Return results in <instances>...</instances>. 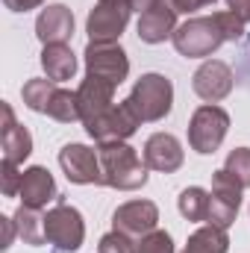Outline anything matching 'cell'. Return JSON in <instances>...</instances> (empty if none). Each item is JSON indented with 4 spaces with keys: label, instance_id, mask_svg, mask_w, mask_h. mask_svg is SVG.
Returning a JSON list of instances; mask_svg holds the SVG:
<instances>
[{
    "label": "cell",
    "instance_id": "836d02e7",
    "mask_svg": "<svg viewBox=\"0 0 250 253\" xmlns=\"http://www.w3.org/2000/svg\"><path fill=\"white\" fill-rule=\"evenodd\" d=\"M97 3H109V6H129V0H97Z\"/></svg>",
    "mask_w": 250,
    "mask_h": 253
},
{
    "label": "cell",
    "instance_id": "e0dca14e",
    "mask_svg": "<svg viewBox=\"0 0 250 253\" xmlns=\"http://www.w3.org/2000/svg\"><path fill=\"white\" fill-rule=\"evenodd\" d=\"M177 27H180L177 24V12L162 0L153 9H147L144 15H138V27L135 30H138V39L144 44H162V42H168L174 36Z\"/></svg>",
    "mask_w": 250,
    "mask_h": 253
},
{
    "label": "cell",
    "instance_id": "30bf717a",
    "mask_svg": "<svg viewBox=\"0 0 250 253\" xmlns=\"http://www.w3.org/2000/svg\"><path fill=\"white\" fill-rule=\"evenodd\" d=\"M233 85H236L233 68L227 62H221V59H206L191 77L194 94L200 100H206V103H221L224 97H230Z\"/></svg>",
    "mask_w": 250,
    "mask_h": 253
},
{
    "label": "cell",
    "instance_id": "ffe728a7",
    "mask_svg": "<svg viewBox=\"0 0 250 253\" xmlns=\"http://www.w3.org/2000/svg\"><path fill=\"white\" fill-rule=\"evenodd\" d=\"M12 218H15V227H18V236H21L24 245H30V248H42V245H47V239H44V215H42V209L18 206V212H15Z\"/></svg>",
    "mask_w": 250,
    "mask_h": 253
},
{
    "label": "cell",
    "instance_id": "9a60e30c",
    "mask_svg": "<svg viewBox=\"0 0 250 253\" xmlns=\"http://www.w3.org/2000/svg\"><path fill=\"white\" fill-rule=\"evenodd\" d=\"M115 88H118V85H112V83H106V80H100V77H88V74H85V80H83L80 88H77L83 124L94 121L97 115H103L106 109L115 106Z\"/></svg>",
    "mask_w": 250,
    "mask_h": 253
},
{
    "label": "cell",
    "instance_id": "3957f363",
    "mask_svg": "<svg viewBox=\"0 0 250 253\" xmlns=\"http://www.w3.org/2000/svg\"><path fill=\"white\" fill-rule=\"evenodd\" d=\"M171 42H174V47H177L180 56H186V59H206V56H212L227 39H224V33H221L215 15H194V18L183 21V24L174 30Z\"/></svg>",
    "mask_w": 250,
    "mask_h": 253
},
{
    "label": "cell",
    "instance_id": "277c9868",
    "mask_svg": "<svg viewBox=\"0 0 250 253\" xmlns=\"http://www.w3.org/2000/svg\"><path fill=\"white\" fill-rule=\"evenodd\" d=\"M44 239L56 253H77L85 242V221L77 206L65 203L62 197L44 212Z\"/></svg>",
    "mask_w": 250,
    "mask_h": 253
},
{
    "label": "cell",
    "instance_id": "cb8c5ba5",
    "mask_svg": "<svg viewBox=\"0 0 250 253\" xmlns=\"http://www.w3.org/2000/svg\"><path fill=\"white\" fill-rule=\"evenodd\" d=\"M53 121L59 124H74V121H83L80 118V100H77V91H68V88H56V94L50 97L47 103V112Z\"/></svg>",
    "mask_w": 250,
    "mask_h": 253
},
{
    "label": "cell",
    "instance_id": "484cf974",
    "mask_svg": "<svg viewBox=\"0 0 250 253\" xmlns=\"http://www.w3.org/2000/svg\"><path fill=\"white\" fill-rule=\"evenodd\" d=\"M135 253H174V239H171V233L156 227L153 233H147L135 242Z\"/></svg>",
    "mask_w": 250,
    "mask_h": 253
},
{
    "label": "cell",
    "instance_id": "6da1fadb",
    "mask_svg": "<svg viewBox=\"0 0 250 253\" xmlns=\"http://www.w3.org/2000/svg\"><path fill=\"white\" fill-rule=\"evenodd\" d=\"M100 165H103V186L118 191H135L147 183V165L138 156L135 147L126 141H109L97 144Z\"/></svg>",
    "mask_w": 250,
    "mask_h": 253
},
{
    "label": "cell",
    "instance_id": "f1b7e54d",
    "mask_svg": "<svg viewBox=\"0 0 250 253\" xmlns=\"http://www.w3.org/2000/svg\"><path fill=\"white\" fill-rule=\"evenodd\" d=\"M21 180H24V171H18L15 162H6L3 159V165H0V189H3V194L6 197H18Z\"/></svg>",
    "mask_w": 250,
    "mask_h": 253
},
{
    "label": "cell",
    "instance_id": "8fae6325",
    "mask_svg": "<svg viewBox=\"0 0 250 253\" xmlns=\"http://www.w3.org/2000/svg\"><path fill=\"white\" fill-rule=\"evenodd\" d=\"M159 224V209L153 200H129L121 203L115 212H112V230L126 233L132 239H141L147 233H153Z\"/></svg>",
    "mask_w": 250,
    "mask_h": 253
},
{
    "label": "cell",
    "instance_id": "5b68a950",
    "mask_svg": "<svg viewBox=\"0 0 250 253\" xmlns=\"http://www.w3.org/2000/svg\"><path fill=\"white\" fill-rule=\"evenodd\" d=\"M227 129H230L227 109H221L218 103H203L200 109H194L188 121V147L200 156H209L224 144Z\"/></svg>",
    "mask_w": 250,
    "mask_h": 253
},
{
    "label": "cell",
    "instance_id": "1f68e13d",
    "mask_svg": "<svg viewBox=\"0 0 250 253\" xmlns=\"http://www.w3.org/2000/svg\"><path fill=\"white\" fill-rule=\"evenodd\" d=\"M227 9L236 12L245 24H250V0H227Z\"/></svg>",
    "mask_w": 250,
    "mask_h": 253
},
{
    "label": "cell",
    "instance_id": "2e32d148",
    "mask_svg": "<svg viewBox=\"0 0 250 253\" xmlns=\"http://www.w3.org/2000/svg\"><path fill=\"white\" fill-rule=\"evenodd\" d=\"M36 36L42 44H68L74 36V12L65 3H50L36 18Z\"/></svg>",
    "mask_w": 250,
    "mask_h": 253
},
{
    "label": "cell",
    "instance_id": "d4e9b609",
    "mask_svg": "<svg viewBox=\"0 0 250 253\" xmlns=\"http://www.w3.org/2000/svg\"><path fill=\"white\" fill-rule=\"evenodd\" d=\"M224 168L239 180L242 189H250V147H236V150H230Z\"/></svg>",
    "mask_w": 250,
    "mask_h": 253
},
{
    "label": "cell",
    "instance_id": "d6a6232c",
    "mask_svg": "<svg viewBox=\"0 0 250 253\" xmlns=\"http://www.w3.org/2000/svg\"><path fill=\"white\" fill-rule=\"evenodd\" d=\"M156 3H162V0H129V9L132 12H138V15H144L147 9H153Z\"/></svg>",
    "mask_w": 250,
    "mask_h": 253
},
{
    "label": "cell",
    "instance_id": "603a6c76",
    "mask_svg": "<svg viewBox=\"0 0 250 253\" xmlns=\"http://www.w3.org/2000/svg\"><path fill=\"white\" fill-rule=\"evenodd\" d=\"M56 88H59V85H56L53 80H47V77H36V80L24 83L21 97H24L27 109H33V112H47V103H50V97L56 94Z\"/></svg>",
    "mask_w": 250,
    "mask_h": 253
},
{
    "label": "cell",
    "instance_id": "7c38bea8",
    "mask_svg": "<svg viewBox=\"0 0 250 253\" xmlns=\"http://www.w3.org/2000/svg\"><path fill=\"white\" fill-rule=\"evenodd\" d=\"M141 159L150 171H159V174H174L183 168V144L177 135L171 132H153L147 141H144V150H141Z\"/></svg>",
    "mask_w": 250,
    "mask_h": 253
},
{
    "label": "cell",
    "instance_id": "8992f818",
    "mask_svg": "<svg viewBox=\"0 0 250 253\" xmlns=\"http://www.w3.org/2000/svg\"><path fill=\"white\" fill-rule=\"evenodd\" d=\"M83 56L88 77H100L112 85H121L129 77V59L118 42H88Z\"/></svg>",
    "mask_w": 250,
    "mask_h": 253
},
{
    "label": "cell",
    "instance_id": "4fadbf2b",
    "mask_svg": "<svg viewBox=\"0 0 250 253\" xmlns=\"http://www.w3.org/2000/svg\"><path fill=\"white\" fill-rule=\"evenodd\" d=\"M132 9L129 6H109V3H97L88 18H85V33L88 42H118L121 33L129 24Z\"/></svg>",
    "mask_w": 250,
    "mask_h": 253
},
{
    "label": "cell",
    "instance_id": "7402d4cb",
    "mask_svg": "<svg viewBox=\"0 0 250 253\" xmlns=\"http://www.w3.org/2000/svg\"><path fill=\"white\" fill-rule=\"evenodd\" d=\"M0 144H3V159L15 162V165H21L33 153V135H30L27 126H21V124H15L12 129L0 132Z\"/></svg>",
    "mask_w": 250,
    "mask_h": 253
},
{
    "label": "cell",
    "instance_id": "5bb4252c",
    "mask_svg": "<svg viewBox=\"0 0 250 253\" xmlns=\"http://www.w3.org/2000/svg\"><path fill=\"white\" fill-rule=\"evenodd\" d=\"M21 206H30V209H47V203H56L62 194L56 189V180L53 174L44 168V165H33L24 171V180H21Z\"/></svg>",
    "mask_w": 250,
    "mask_h": 253
},
{
    "label": "cell",
    "instance_id": "83f0119b",
    "mask_svg": "<svg viewBox=\"0 0 250 253\" xmlns=\"http://www.w3.org/2000/svg\"><path fill=\"white\" fill-rule=\"evenodd\" d=\"M97 253H135V239L126 236V233L112 230V233H106V236L100 239Z\"/></svg>",
    "mask_w": 250,
    "mask_h": 253
},
{
    "label": "cell",
    "instance_id": "4dcf8cb0",
    "mask_svg": "<svg viewBox=\"0 0 250 253\" xmlns=\"http://www.w3.org/2000/svg\"><path fill=\"white\" fill-rule=\"evenodd\" d=\"M9 12H30V9H39L44 0H3Z\"/></svg>",
    "mask_w": 250,
    "mask_h": 253
},
{
    "label": "cell",
    "instance_id": "d6986e66",
    "mask_svg": "<svg viewBox=\"0 0 250 253\" xmlns=\"http://www.w3.org/2000/svg\"><path fill=\"white\" fill-rule=\"evenodd\" d=\"M230 251V236L224 227L215 224H203L188 236L183 253H227Z\"/></svg>",
    "mask_w": 250,
    "mask_h": 253
},
{
    "label": "cell",
    "instance_id": "f546056e",
    "mask_svg": "<svg viewBox=\"0 0 250 253\" xmlns=\"http://www.w3.org/2000/svg\"><path fill=\"white\" fill-rule=\"evenodd\" d=\"M0 233H3V242H0V251H9V248H12V239L18 236V227H15V218H0Z\"/></svg>",
    "mask_w": 250,
    "mask_h": 253
},
{
    "label": "cell",
    "instance_id": "4316f807",
    "mask_svg": "<svg viewBox=\"0 0 250 253\" xmlns=\"http://www.w3.org/2000/svg\"><path fill=\"white\" fill-rule=\"evenodd\" d=\"M215 21H218V27H221V33H224L227 42H239V39H245V27H248V24H245L236 12L221 9V12H215Z\"/></svg>",
    "mask_w": 250,
    "mask_h": 253
},
{
    "label": "cell",
    "instance_id": "e575fe53",
    "mask_svg": "<svg viewBox=\"0 0 250 253\" xmlns=\"http://www.w3.org/2000/svg\"><path fill=\"white\" fill-rule=\"evenodd\" d=\"M197 3H200V9H203V6H212L215 0H197Z\"/></svg>",
    "mask_w": 250,
    "mask_h": 253
},
{
    "label": "cell",
    "instance_id": "44dd1931",
    "mask_svg": "<svg viewBox=\"0 0 250 253\" xmlns=\"http://www.w3.org/2000/svg\"><path fill=\"white\" fill-rule=\"evenodd\" d=\"M209 191L200 189V186H188V189L180 191V197H177V209H180V215L191 221V224H203V221H209Z\"/></svg>",
    "mask_w": 250,
    "mask_h": 253
},
{
    "label": "cell",
    "instance_id": "9c48e42d",
    "mask_svg": "<svg viewBox=\"0 0 250 253\" xmlns=\"http://www.w3.org/2000/svg\"><path fill=\"white\" fill-rule=\"evenodd\" d=\"M83 126H85V132L97 144H109V141H126L129 135H135V129L141 126V121L132 115L126 100H121V103H115L112 109H106L103 115H97L94 121H88Z\"/></svg>",
    "mask_w": 250,
    "mask_h": 253
},
{
    "label": "cell",
    "instance_id": "52a82bcc",
    "mask_svg": "<svg viewBox=\"0 0 250 253\" xmlns=\"http://www.w3.org/2000/svg\"><path fill=\"white\" fill-rule=\"evenodd\" d=\"M242 186L239 180L227 171V168H218L212 171V197H209V221L206 224H215V227H230L239 215V206H242Z\"/></svg>",
    "mask_w": 250,
    "mask_h": 253
},
{
    "label": "cell",
    "instance_id": "7a4b0ae2",
    "mask_svg": "<svg viewBox=\"0 0 250 253\" xmlns=\"http://www.w3.org/2000/svg\"><path fill=\"white\" fill-rule=\"evenodd\" d=\"M126 106L141 124H156L171 115L174 106V83L165 74H141L126 94Z\"/></svg>",
    "mask_w": 250,
    "mask_h": 253
},
{
    "label": "cell",
    "instance_id": "ac0fdd59",
    "mask_svg": "<svg viewBox=\"0 0 250 253\" xmlns=\"http://www.w3.org/2000/svg\"><path fill=\"white\" fill-rule=\"evenodd\" d=\"M42 68H44L47 80L65 83L77 74V56L68 44H44L42 47Z\"/></svg>",
    "mask_w": 250,
    "mask_h": 253
},
{
    "label": "cell",
    "instance_id": "ba28073f",
    "mask_svg": "<svg viewBox=\"0 0 250 253\" xmlns=\"http://www.w3.org/2000/svg\"><path fill=\"white\" fill-rule=\"evenodd\" d=\"M59 168L65 171L68 183L74 186H103V165L100 153L91 150L88 144L71 141L59 150Z\"/></svg>",
    "mask_w": 250,
    "mask_h": 253
}]
</instances>
